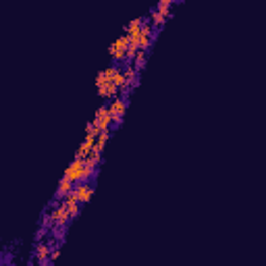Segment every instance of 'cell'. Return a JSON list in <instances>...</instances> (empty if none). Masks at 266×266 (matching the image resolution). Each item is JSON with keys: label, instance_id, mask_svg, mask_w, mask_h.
I'll use <instances>...</instances> for the list:
<instances>
[{"label": "cell", "instance_id": "9", "mask_svg": "<svg viewBox=\"0 0 266 266\" xmlns=\"http://www.w3.org/2000/svg\"><path fill=\"white\" fill-rule=\"evenodd\" d=\"M35 258H38V262H40V264L50 262V245L40 241L38 245H35Z\"/></svg>", "mask_w": 266, "mask_h": 266}, {"label": "cell", "instance_id": "11", "mask_svg": "<svg viewBox=\"0 0 266 266\" xmlns=\"http://www.w3.org/2000/svg\"><path fill=\"white\" fill-rule=\"evenodd\" d=\"M150 23H152L154 29H161V27L167 23V17H165L161 11H156V9H154V11L150 13Z\"/></svg>", "mask_w": 266, "mask_h": 266}, {"label": "cell", "instance_id": "3", "mask_svg": "<svg viewBox=\"0 0 266 266\" xmlns=\"http://www.w3.org/2000/svg\"><path fill=\"white\" fill-rule=\"evenodd\" d=\"M127 48H129V33L125 31V33H123L121 38H117V42L109 48L113 61H115V63L125 61V59H127Z\"/></svg>", "mask_w": 266, "mask_h": 266}, {"label": "cell", "instance_id": "7", "mask_svg": "<svg viewBox=\"0 0 266 266\" xmlns=\"http://www.w3.org/2000/svg\"><path fill=\"white\" fill-rule=\"evenodd\" d=\"M152 33H154V27H152V23H144L141 25V33H139V50H150V46H152Z\"/></svg>", "mask_w": 266, "mask_h": 266}, {"label": "cell", "instance_id": "13", "mask_svg": "<svg viewBox=\"0 0 266 266\" xmlns=\"http://www.w3.org/2000/svg\"><path fill=\"white\" fill-rule=\"evenodd\" d=\"M175 3V0H158V5H156V11H161L167 19L171 17V5Z\"/></svg>", "mask_w": 266, "mask_h": 266}, {"label": "cell", "instance_id": "14", "mask_svg": "<svg viewBox=\"0 0 266 266\" xmlns=\"http://www.w3.org/2000/svg\"><path fill=\"white\" fill-rule=\"evenodd\" d=\"M59 254H61V250H59V247H55V250H52V254H50V262H55L59 258Z\"/></svg>", "mask_w": 266, "mask_h": 266}, {"label": "cell", "instance_id": "15", "mask_svg": "<svg viewBox=\"0 0 266 266\" xmlns=\"http://www.w3.org/2000/svg\"><path fill=\"white\" fill-rule=\"evenodd\" d=\"M175 3H181V0H175Z\"/></svg>", "mask_w": 266, "mask_h": 266}, {"label": "cell", "instance_id": "6", "mask_svg": "<svg viewBox=\"0 0 266 266\" xmlns=\"http://www.w3.org/2000/svg\"><path fill=\"white\" fill-rule=\"evenodd\" d=\"M75 196H77V200L81 202V206H85L87 202L92 200V196H94V185L90 183V181H81V183H75Z\"/></svg>", "mask_w": 266, "mask_h": 266}, {"label": "cell", "instance_id": "1", "mask_svg": "<svg viewBox=\"0 0 266 266\" xmlns=\"http://www.w3.org/2000/svg\"><path fill=\"white\" fill-rule=\"evenodd\" d=\"M117 69L119 67H115V65H111V67H106L104 71H100V73L96 75V85H98V96L102 98V100H113V98H117L119 96V85L113 81V75L117 73Z\"/></svg>", "mask_w": 266, "mask_h": 266}, {"label": "cell", "instance_id": "2", "mask_svg": "<svg viewBox=\"0 0 266 266\" xmlns=\"http://www.w3.org/2000/svg\"><path fill=\"white\" fill-rule=\"evenodd\" d=\"M96 175V167L87 165L83 158H73V163H71L65 171V177L71 179L73 183H81V181H92V177Z\"/></svg>", "mask_w": 266, "mask_h": 266}, {"label": "cell", "instance_id": "8", "mask_svg": "<svg viewBox=\"0 0 266 266\" xmlns=\"http://www.w3.org/2000/svg\"><path fill=\"white\" fill-rule=\"evenodd\" d=\"M73 189H75V183L71 181V179H67V177H63L61 183H59V187H57V191H55V198L57 200H63L67 193H71Z\"/></svg>", "mask_w": 266, "mask_h": 266}, {"label": "cell", "instance_id": "12", "mask_svg": "<svg viewBox=\"0 0 266 266\" xmlns=\"http://www.w3.org/2000/svg\"><path fill=\"white\" fill-rule=\"evenodd\" d=\"M146 61H148V52L146 50H137V55L133 57V67L137 69V71H141V69H144L146 67Z\"/></svg>", "mask_w": 266, "mask_h": 266}, {"label": "cell", "instance_id": "4", "mask_svg": "<svg viewBox=\"0 0 266 266\" xmlns=\"http://www.w3.org/2000/svg\"><path fill=\"white\" fill-rule=\"evenodd\" d=\"M92 123H94L96 131H106V129H111L113 117H111V111H109V104H102V106H100V109L96 111V115H94V119H92Z\"/></svg>", "mask_w": 266, "mask_h": 266}, {"label": "cell", "instance_id": "5", "mask_svg": "<svg viewBox=\"0 0 266 266\" xmlns=\"http://www.w3.org/2000/svg\"><path fill=\"white\" fill-rule=\"evenodd\" d=\"M109 111H111V117H113V125H121L123 123V117H125V111H127V102L125 98H113L109 102Z\"/></svg>", "mask_w": 266, "mask_h": 266}, {"label": "cell", "instance_id": "10", "mask_svg": "<svg viewBox=\"0 0 266 266\" xmlns=\"http://www.w3.org/2000/svg\"><path fill=\"white\" fill-rule=\"evenodd\" d=\"M123 73H125V81H127V87H133L137 83V69L131 65H127L125 69H123Z\"/></svg>", "mask_w": 266, "mask_h": 266}]
</instances>
